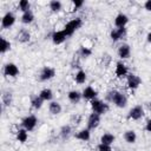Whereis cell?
<instances>
[{"instance_id": "obj_1", "label": "cell", "mask_w": 151, "mask_h": 151, "mask_svg": "<svg viewBox=\"0 0 151 151\" xmlns=\"http://www.w3.org/2000/svg\"><path fill=\"white\" fill-rule=\"evenodd\" d=\"M106 100L118 109H124L127 105V97L118 90H110L106 93Z\"/></svg>"}, {"instance_id": "obj_2", "label": "cell", "mask_w": 151, "mask_h": 151, "mask_svg": "<svg viewBox=\"0 0 151 151\" xmlns=\"http://www.w3.org/2000/svg\"><path fill=\"white\" fill-rule=\"evenodd\" d=\"M81 26H83V19L81 18H74V19H71L68 22H66L63 31L66 33L67 37H72L76 33V31H78Z\"/></svg>"}, {"instance_id": "obj_3", "label": "cell", "mask_w": 151, "mask_h": 151, "mask_svg": "<svg viewBox=\"0 0 151 151\" xmlns=\"http://www.w3.org/2000/svg\"><path fill=\"white\" fill-rule=\"evenodd\" d=\"M90 104H91V110H92V112L98 113V114H100V116L105 114V113L109 111V109H110L109 104H107L106 101L100 100V99H93V100L90 101Z\"/></svg>"}, {"instance_id": "obj_4", "label": "cell", "mask_w": 151, "mask_h": 151, "mask_svg": "<svg viewBox=\"0 0 151 151\" xmlns=\"http://www.w3.org/2000/svg\"><path fill=\"white\" fill-rule=\"evenodd\" d=\"M55 74H57V72H55V68H54V67L44 66V67L40 70L38 78H39V81L45 83V81H48V80L53 79V78L55 77Z\"/></svg>"}, {"instance_id": "obj_5", "label": "cell", "mask_w": 151, "mask_h": 151, "mask_svg": "<svg viewBox=\"0 0 151 151\" xmlns=\"http://www.w3.org/2000/svg\"><path fill=\"white\" fill-rule=\"evenodd\" d=\"M20 124H21V127H24L25 130H27L28 132H31V131H33L37 127V125H38V118L34 114H28V116H26V117H24L21 119V123Z\"/></svg>"}, {"instance_id": "obj_6", "label": "cell", "mask_w": 151, "mask_h": 151, "mask_svg": "<svg viewBox=\"0 0 151 151\" xmlns=\"http://www.w3.org/2000/svg\"><path fill=\"white\" fill-rule=\"evenodd\" d=\"M15 20H17V18H15V14L13 12H11V11L6 12L1 18V28L2 29L11 28L15 24Z\"/></svg>"}, {"instance_id": "obj_7", "label": "cell", "mask_w": 151, "mask_h": 151, "mask_svg": "<svg viewBox=\"0 0 151 151\" xmlns=\"http://www.w3.org/2000/svg\"><path fill=\"white\" fill-rule=\"evenodd\" d=\"M2 73H4L5 77L15 78V77L19 76L20 70H19V67H18L17 64H14V63H7V64H5V66H4Z\"/></svg>"}, {"instance_id": "obj_8", "label": "cell", "mask_w": 151, "mask_h": 151, "mask_svg": "<svg viewBox=\"0 0 151 151\" xmlns=\"http://www.w3.org/2000/svg\"><path fill=\"white\" fill-rule=\"evenodd\" d=\"M126 85L127 88L131 91H136L140 85H142V79L139 76L134 74V73H129L126 77Z\"/></svg>"}, {"instance_id": "obj_9", "label": "cell", "mask_w": 151, "mask_h": 151, "mask_svg": "<svg viewBox=\"0 0 151 151\" xmlns=\"http://www.w3.org/2000/svg\"><path fill=\"white\" fill-rule=\"evenodd\" d=\"M126 34H127L126 27H119V28L114 27V28H112L111 32H110V39H111L113 42H117V41H119V40H123V39L126 37Z\"/></svg>"}, {"instance_id": "obj_10", "label": "cell", "mask_w": 151, "mask_h": 151, "mask_svg": "<svg viewBox=\"0 0 151 151\" xmlns=\"http://www.w3.org/2000/svg\"><path fill=\"white\" fill-rule=\"evenodd\" d=\"M145 112H144V107L142 105H134L133 107L130 109L129 113H127V118L131 120H139L144 117Z\"/></svg>"}, {"instance_id": "obj_11", "label": "cell", "mask_w": 151, "mask_h": 151, "mask_svg": "<svg viewBox=\"0 0 151 151\" xmlns=\"http://www.w3.org/2000/svg\"><path fill=\"white\" fill-rule=\"evenodd\" d=\"M100 120H101V116L98 114V113L92 112V113L88 116V118H87V122H86V129H88L90 131L96 130V129L99 126Z\"/></svg>"}, {"instance_id": "obj_12", "label": "cell", "mask_w": 151, "mask_h": 151, "mask_svg": "<svg viewBox=\"0 0 151 151\" xmlns=\"http://www.w3.org/2000/svg\"><path fill=\"white\" fill-rule=\"evenodd\" d=\"M15 40L18 42H20V44H27V42H29V40H31V32L27 28H25V27L20 28L17 32V34H15Z\"/></svg>"}, {"instance_id": "obj_13", "label": "cell", "mask_w": 151, "mask_h": 151, "mask_svg": "<svg viewBox=\"0 0 151 151\" xmlns=\"http://www.w3.org/2000/svg\"><path fill=\"white\" fill-rule=\"evenodd\" d=\"M117 55L122 60L129 59L130 55H131V47H130V45L129 44H125V42L120 44L118 46V48H117Z\"/></svg>"}, {"instance_id": "obj_14", "label": "cell", "mask_w": 151, "mask_h": 151, "mask_svg": "<svg viewBox=\"0 0 151 151\" xmlns=\"http://www.w3.org/2000/svg\"><path fill=\"white\" fill-rule=\"evenodd\" d=\"M129 73H130V72H129V68H127V66H126L123 61H118V63L116 64V67H114V74H116L117 78H119V79H122V78H126Z\"/></svg>"}, {"instance_id": "obj_15", "label": "cell", "mask_w": 151, "mask_h": 151, "mask_svg": "<svg viewBox=\"0 0 151 151\" xmlns=\"http://www.w3.org/2000/svg\"><path fill=\"white\" fill-rule=\"evenodd\" d=\"M68 37L66 35V33L60 29V31H54L52 34H51V40L54 45H61Z\"/></svg>"}, {"instance_id": "obj_16", "label": "cell", "mask_w": 151, "mask_h": 151, "mask_svg": "<svg viewBox=\"0 0 151 151\" xmlns=\"http://www.w3.org/2000/svg\"><path fill=\"white\" fill-rule=\"evenodd\" d=\"M83 99H86V100H93V99H97V96H98V91L93 87V86H86L83 92Z\"/></svg>"}, {"instance_id": "obj_17", "label": "cell", "mask_w": 151, "mask_h": 151, "mask_svg": "<svg viewBox=\"0 0 151 151\" xmlns=\"http://www.w3.org/2000/svg\"><path fill=\"white\" fill-rule=\"evenodd\" d=\"M72 125L70 124H65L63 125L60 129H59V137L63 139V140H68V138L72 136Z\"/></svg>"}, {"instance_id": "obj_18", "label": "cell", "mask_w": 151, "mask_h": 151, "mask_svg": "<svg viewBox=\"0 0 151 151\" xmlns=\"http://www.w3.org/2000/svg\"><path fill=\"white\" fill-rule=\"evenodd\" d=\"M129 24V17L124 13H119L116 15L114 18V26L117 28L119 27H126V25Z\"/></svg>"}, {"instance_id": "obj_19", "label": "cell", "mask_w": 151, "mask_h": 151, "mask_svg": "<svg viewBox=\"0 0 151 151\" xmlns=\"http://www.w3.org/2000/svg\"><path fill=\"white\" fill-rule=\"evenodd\" d=\"M67 99H68V101L71 104H74L76 105V104H78L83 99V94H81V92H79L77 90H71L67 93Z\"/></svg>"}, {"instance_id": "obj_20", "label": "cell", "mask_w": 151, "mask_h": 151, "mask_svg": "<svg viewBox=\"0 0 151 151\" xmlns=\"http://www.w3.org/2000/svg\"><path fill=\"white\" fill-rule=\"evenodd\" d=\"M1 103L4 107H9L13 104V93L9 90H6L1 94Z\"/></svg>"}, {"instance_id": "obj_21", "label": "cell", "mask_w": 151, "mask_h": 151, "mask_svg": "<svg viewBox=\"0 0 151 151\" xmlns=\"http://www.w3.org/2000/svg\"><path fill=\"white\" fill-rule=\"evenodd\" d=\"M74 138L80 142H88L91 138V131L88 129H81L74 133Z\"/></svg>"}, {"instance_id": "obj_22", "label": "cell", "mask_w": 151, "mask_h": 151, "mask_svg": "<svg viewBox=\"0 0 151 151\" xmlns=\"http://www.w3.org/2000/svg\"><path fill=\"white\" fill-rule=\"evenodd\" d=\"M61 111H63V107H61V104L60 103L54 101V100H52V101L48 103V112L52 116H58V114L61 113Z\"/></svg>"}, {"instance_id": "obj_23", "label": "cell", "mask_w": 151, "mask_h": 151, "mask_svg": "<svg viewBox=\"0 0 151 151\" xmlns=\"http://www.w3.org/2000/svg\"><path fill=\"white\" fill-rule=\"evenodd\" d=\"M20 21L24 24V25H31L33 21H34V13L32 9H28L26 12H24L20 17Z\"/></svg>"}, {"instance_id": "obj_24", "label": "cell", "mask_w": 151, "mask_h": 151, "mask_svg": "<svg viewBox=\"0 0 151 151\" xmlns=\"http://www.w3.org/2000/svg\"><path fill=\"white\" fill-rule=\"evenodd\" d=\"M29 103H31L32 109H34V110H40L41 106H42V104H44V100L40 98L39 94H32V96L29 97Z\"/></svg>"}, {"instance_id": "obj_25", "label": "cell", "mask_w": 151, "mask_h": 151, "mask_svg": "<svg viewBox=\"0 0 151 151\" xmlns=\"http://www.w3.org/2000/svg\"><path fill=\"white\" fill-rule=\"evenodd\" d=\"M114 140H116V137L111 132H105V133H103L100 136V143L101 144H105V145H110L111 146L114 143Z\"/></svg>"}, {"instance_id": "obj_26", "label": "cell", "mask_w": 151, "mask_h": 151, "mask_svg": "<svg viewBox=\"0 0 151 151\" xmlns=\"http://www.w3.org/2000/svg\"><path fill=\"white\" fill-rule=\"evenodd\" d=\"M86 80H87V74H86V72H85L84 70L79 68V70L76 72V74H74V81H76L77 84L81 85V84H85Z\"/></svg>"}, {"instance_id": "obj_27", "label": "cell", "mask_w": 151, "mask_h": 151, "mask_svg": "<svg viewBox=\"0 0 151 151\" xmlns=\"http://www.w3.org/2000/svg\"><path fill=\"white\" fill-rule=\"evenodd\" d=\"M39 96H40V98L44 100V101H52V99H53V91L51 90V88H42L40 92H39Z\"/></svg>"}, {"instance_id": "obj_28", "label": "cell", "mask_w": 151, "mask_h": 151, "mask_svg": "<svg viewBox=\"0 0 151 151\" xmlns=\"http://www.w3.org/2000/svg\"><path fill=\"white\" fill-rule=\"evenodd\" d=\"M15 137H17V140L19 143H26L28 139V131L25 130L24 127H20L19 130H17Z\"/></svg>"}, {"instance_id": "obj_29", "label": "cell", "mask_w": 151, "mask_h": 151, "mask_svg": "<svg viewBox=\"0 0 151 151\" xmlns=\"http://www.w3.org/2000/svg\"><path fill=\"white\" fill-rule=\"evenodd\" d=\"M124 140L127 144H134L137 140V133L133 130H127L124 132Z\"/></svg>"}, {"instance_id": "obj_30", "label": "cell", "mask_w": 151, "mask_h": 151, "mask_svg": "<svg viewBox=\"0 0 151 151\" xmlns=\"http://www.w3.org/2000/svg\"><path fill=\"white\" fill-rule=\"evenodd\" d=\"M91 54H92V50L90 47H86V46H80L78 52H77V55L80 59H86V58L91 57Z\"/></svg>"}, {"instance_id": "obj_31", "label": "cell", "mask_w": 151, "mask_h": 151, "mask_svg": "<svg viewBox=\"0 0 151 151\" xmlns=\"http://www.w3.org/2000/svg\"><path fill=\"white\" fill-rule=\"evenodd\" d=\"M48 8L51 9V12L53 13H58L63 9V2L59 0H51L48 2Z\"/></svg>"}, {"instance_id": "obj_32", "label": "cell", "mask_w": 151, "mask_h": 151, "mask_svg": "<svg viewBox=\"0 0 151 151\" xmlns=\"http://www.w3.org/2000/svg\"><path fill=\"white\" fill-rule=\"evenodd\" d=\"M11 47H12L11 41L7 40V39L4 38V37H1V46H0V52H1V54H5V53H7L8 51H11Z\"/></svg>"}, {"instance_id": "obj_33", "label": "cell", "mask_w": 151, "mask_h": 151, "mask_svg": "<svg viewBox=\"0 0 151 151\" xmlns=\"http://www.w3.org/2000/svg\"><path fill=\"white\" fill-rule=\"evenodd\" d=\"M18 9H19L21 13H24V12L31 9V2H29L28 0H20L19 4H18Z\"/></svg>"}, {"instance_id": "obj_34", "label": "cell", "mask_w": 151, "mask_h": 151, "mask_svg": "<svg viewBox=\"0 0 151 151\" xmlns=\"http://www.w3.org/2000/svg\"><path fill=\"white\" fill-rule=\"evenodd\" d=\"M72 12H77L79 8H81L84 6V1L83 0H73L72 1Z\"/></svg>"}, {"instance_id": "obj_35", "label": "cell", "mask_w": 151, "mask_h": 151, "mask_svg": "<svg viewBox=\"0 0 151 151\" xmlns=\"http://www.w3.org/2000/svg\"><path fill=\"white\" fill-rule=\"evenodd\" d=\"M71 123L74 124V125L80 124V123H81V116H80V114H77V113L72 114V116H71Z\"/></svg>"}, {"instance_id": "obj_36", "label": "cell", "mask_w": 151, "mask_h": 151, "mask_svg": "<svg viewBox=\"0 0 151 151\" xmlns=\"http://www.w3.org/2000/svg\"><path fill=\"white\" fill-rule=\"evenodd\" d=\"M97 150L98 151H112V147L110 145H105V144L99 143L98 146H97Z\"/></svg>"}, {"instance_id": "obj_37", "label": "cell", "mask_w": 151, "mask_h": 151, "mask_svg": "<svg viewBox=\"0 0 151 151\" xmlns=\"http://www.w3.org/2000/svg\"><path fill=\"white\" fill-rule=\"evenodd\" d=\"M144 9L147 12H151V0H146L144 2Z\"/></svg>"}, {"instance_id": "obj_38", "label": "cell", "mask_w": 151, "mask_h": 151, "mask_svg": "<svg viewBox=\"0 0 151 151\" xmlns=\"http://www.w3.org/2000/svg\"><path fill=\"white\" fill-rule=\"evenodd\" d=\"M145 130L151 133V119H149V120L146 122V124H145Z\"/></svg>"}, {"instance_id": "obj_39", "label": "cell", "mask_w": 151, "mask_h": 151, "mask_svg": "<svg viewBox=\"0 0 151 151\" xmlns=\"http://www.w3.org/2000/svg\"><path fill=\"white\" fill-rule=\"evenodd\" d=\"M146 41H147L149 44H151V32H149V33L146 34Z\"/></svg>"}, {"instance_id": "obj_40", "label": "cell", "mask_w": 151, "mask_h": 151, "mask_svg": "<svg viewBox=\"0 0 151 151\" xmlns=\"http://www.w3.org/2000/svg\"><path fill=\"white\" fill-rule=\"evenodd\" d=\"M150 110H151V103H150Z\"/></svg>"}]
</instances>
